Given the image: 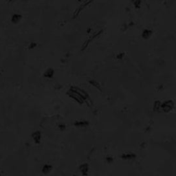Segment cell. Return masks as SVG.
<instances>
[{"mask_svg": "<svg viewBox=\"0 0 176 176\" xmlns=\"http://www.w3.org/2000/svg\"><path fill=\"white\" fill-rule=\"evenodd\" d=\"M67 95H69V96L72 98L73 99H74L79 103H83L85 100V99L82 96L80 95L79 93L75 90V89L74 87L70 88V90L67 92Z\"/></svg>", "mask_w": 176, "mask_h": 176, "instance_id": "1", "label": "cell"}, {"mask_svg": "<svg viewBox=\"0 0 176 176\" xmlns=\"http://www.w3.org/2000/svg\"><path fill=\"white\" fill-rule=\"evenodd\" d=\"M173 102L171 100H169V101H166L165 102H164L163 104H161V108L163 111H169L173 107Z\"/></svg>", "mask_w": 176, "mask_h": 176, "instance_id": "2", "label": "cell"}, {"mask_svg": "<svg viewBox=\"0 0 176 176\" xmlns=\"http://www.w3.org/2000/svg\"><path fill=\"white\" fill-rule=\"evenodd\" d=\"M32 137H33V139L35 141V143H40V141H41V135L40 131H35L32 135Z\"/></svg>", "mask_w": 176, "mask_h": 176, "instance_id": "3", "label": "cell"}, {"mask_svg": "<svg viewBox=\"0 0 176 176\" xmlns=\"http://www.w3.org/2000/svg\"><path fill=\"white\" fill-rule=\"evenodd\" d=\"M21 19H22V15L21 14H18V13L12 14V16L11 17L12 23H14V24L18 23L19 21H21Z\"/></svg>", "mask_w": 176, "mask_h": 176, "instance_id": "4", "label": "cell"}, {"mask_svg": "<svg viewBox=\"0 0 176 176\" xmlns=\"http://www.w3.org/2000/svg\"><path fill=\"white\" fill-rule=\"evenodd\" d=\"M54 70L51 68L50 69H48V70L46 71V72L44 73V77H46V78H52V77L54 76Z\"/></svg>", "mask_w": 176, "mask_h": 176, "instance_id": "5", "label": "cell"}, {"mask_svg": "<svg viewBox=\"0 0 176 176\" xmlns=\"http://www.w3.org/2000/svg\"><path fill=\"white\" fill-rule=\"evenodd\" d=\"M52 169V167L51 165H44L43 167V169H42V172H43V173H48L49 172H50Z\"/></svg>", "mask_w": 176, "mask_h": 176, "instance_id": "6", "label": "cell"}, {"mask_svg": "<svg viewBox=\"0 0 176 176\" xmlns=\"http://www.w3.org/2000/svg\"><path fill=\"white\" fill-rule=\"evenodd\" d=\"M132 4L137 9H138L140 7L142 3V0H131Z\"/></svg>", "mask_w": 176, "mask_h": 176, "instance_id": "7", "label": "cell"}, {"mask_svg": "<svg viewBox=\"0 0 176 176\" xmlns=\"http://www.w3.org/2000/svg\"><path fill=\"white\" fill-rule=\"evenodd\" d=\"M151 31L149 30H144V31L142 33V37L144 38V39H147L149 37H150L151 35Z\"/></svg>", "mask_w": 176, "mask_h": 176, "instance_id": "8", "label": "cell"}, {"mask_svg": "<svg viewBox=\"0 0 176 176\" xmlns=\"http://www.w3.org/2000/svg\"><path fill=\"white\" fill-rule=\"evenodd\" d=\"M80 170H81V171L83 173V174H86V173L87 172V165H81V167H80Z\"/></svg>", "mask_w": 176, "mask_h": 176, "instance_id": "9", "label": "cell"}, {"mask_svg": "<svg viewBox=\"0 0 176 176\" xmlns=\"http://www.w3.org/2000/svg\"><path fill=\"white\" fill-rule=\"evenodd\" d=\"M75 125L76 126H78V127H84L85 125H86V123L85 122H78V123H75Z\"/></svg>", "mask_w": 176, "mask_h": 176, "instance_id": "10", "label": "cell"}, {"mask_svg": "<svg viewBox=\"0 0 176 176\" xmlns=\"http://www.w3.org/2000/svg\"><path fill=\"white\" fill-rule=\"evenodd\" d=\"M37 46V43H31L29 46V48L30 49H33L35 48V47Z\"/></svg>", "mask_w": 176, "mask_h": 176, "instance_id": "11", "label": "cell"}]
</instances>
